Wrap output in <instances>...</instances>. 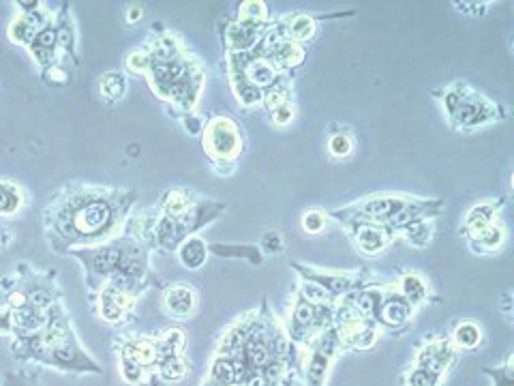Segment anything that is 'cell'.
Wrapping results in <instances>:
<instances>
[{"label":"cell","instance_id":"1","mask_svg":"<svg viewBox=\"0 0 514 386\" xmlns=\"http://www.w3.org/2000/svg\"><path fill=\"white\" fill-rule=\"evenodd\" d=\"M135 202V189L67 183L52 193L41 213L45 241L58 256L110 243L123 236Z\"/></svg>","mask_w":514,"mask_h":386},{"label":"cell","instance_id":"2","mask_svg":"<svg viewBox=\"0 0 514 386\" xmlns=\"http://www.w3.org/2000/svg\"><path fill=\"white\" fill-rule=\"evenodd\" d=\"M213 352L234 365L238 386H294L302 376V350L268 299L225 326Z\"/></svg>","mask_w":514,"mask_h":386},{"label":"cell","instance_id":"3","mask_svg":"<svg viewBox=\"0 0 514 386\" xmlns=\"http://www.w3.org/2000/svg\"><path fill=\"white\" fill-rule=\"evenodd\" d=\"M125 69L133 76H142L150 93L178 121L198 112L208 82L206 65L183 37L161 22L153 24L150 35L127 54Z\"/></svg>","mask_w":514,"mask_h":386},{"label":"cell","instance_id":"4","mask_svg":"<svg viewBox=\"0 0 514 386\" xmlns=\"http://www.w3.org/2000/svg\"><path fill=\"white\" fill-rule=\"evenodd\" d=\"M11 359L20 365H39L75 376H101V365L88 354L71 322L65 301L50 309L48 324L35 335L9 339Z\"/></svg>","mask_w":514,"mask_h":386},{"label":"cell","instance_id":"5","mask_svg":"<svg viewBox=\"0 0 514 386\" xmlns=\"http://www.w3.org/2000/svg\"><path fill=\"white\" fill-rule=\"evenodd\" d=\"M187 331L170 326L157 333L116 335L118 374L127 386H161L159 371L172 356L185 354Z\"/></svg>","mask_w":514,"mask_h":386},{"label":"cell","instance_id":"6","mask_svg":"<svg viewBox=\"0 0 514 386\" xmlns=\"http://www.w3.org/2000/svg\"><path fill=\"white\" fill-rule=\"evenodd\" d=\"M435 97L442 101L448 123L457 131H474L508 118V110L504 106H497L461 80L448 84L442 91H435Z\"/></svg>","mask_w":514,"mask_h":386},{"label":"cell","instance_id":"7","mask_svg":"<svg viewBox=\"0 0 514 386\" xmlns=\"http://www.w3.org/2000/svg\"><path fill=\"white\" fill-rule=\"evenodd\" d=\"M200 138L210 168L219 176H232L245 153V133L240 123L228 114H213L206 118Z\"/></svg>","mask_w":514,"mask_h":386},{"label":"cell","instance_id":"8","mask_svg":"<svg viewBox=\"0 0 514 386\" xmlns=\"http://www.w3.org/2000/svg\"><path fill=\"white\" fill-rule=\"evenodd\" d=\"M337 303L317 305L305 299L298 290L294 294V307L290 311V320H287L285 333L292 339L300 350H305L313 339L320 337L328 326H332V318H335Z\"/></svg>","mask_w":514,"mask_h":386},{"label":"cell","instance_id":"9","mask_svg":"<svg viewBox=\"0 0 514 386\" xmlns=\"http://www.w3.org/2000/svg\"><path fill=\"white\" fill-rule=\"evenodd\" d=\"M414 196H405V193H377V196H367L358 202L343 206V209L330 211V219H360L369 221V224L386 226L388 221L395 217L403 206L410 202Z\"/></svg>","mask_w":514,"mask_h":386},{"label":"cell","instance_id":"10","mask_svg":"<svg viewBox=\"0 0 514 386\" xmlns=\"http://www.w3.org/2000/svg\"><path fill=\"white\" fill-rule=\"evenodd\" d=\"M257 50H260V56L272 69L287 78H292L294 71L305 65L309 54L307 46H300V43L279 35L275 28V20L268 26L262 41L257 43Z\"/></svg>","mask_w":514,"mask_h":386},{"label":"cell","instance_id":"11","mask_svg":"<svg viewBox=\"0 0 514 386\" xmlns=\"http://www.w3.org/2000/svg\"><path fill=\"white\" fill-rule=\"evenodd\" d=\"M292 266L302 281H311V284H317L322 290H326L335 301L343 299V296H347L350 292L380 284V279L371 273V269H362L356 273H326V271H317V269H313V266L296 262V260H292Z\"/></svg>","mask_w":514,"mask_h":386},{"label":"cell","instance_id":"12","mask_svg":"<svg viewBox=\"0 0 514 386\" xmlns=\"http://www.w3.org/2000/svg\"><path fill=\"white\" fill-rule=\"evenodd\" d=\"M305 350L307 356L302 361V380H305L307 386H326L332 363L343 352L335 326H328Z\"/></svg>","mask_w":514,"mask_h":386},{"label":"cell","instance_id":"13","mask_svg":"<svg viewBox=\"0 0 514 386\" xmlns=\"http://www.w3.org/2000/svg\"><path fill=\"white\" fill-rule=\"evenodd\" d=\"M416 311L418 309L405 299L395 284H384L382 301L375 314V324L382 335L401 337L410 331Z\"/></svg>","mask_w":514,"mask_h":386},{"label":"cell","instance_id":"14","mask_svg":"<svg viewBox=\"0 0 514 386\" xmlns=\"http://www.w3.org/2000/svg\"><path fill=\"white\" fill-rule=\"evenodd\" d=\"M90 309L93 314L110 326H116V329H125L133 320H135V307H138V301L133 296L120 292L112 286H103L99 288L97 294L88 296Z\"/></svg>","mask_w":514,"mask_h":386},{"label":"cell","instance_id":"15","mask_svg":"<svg viewBox=\"0 0 514 386\" xmlns=\"http://www.w3.org/2000/svg\"><path fill=\"white\" fill-rule=\"evenodd\" d=\"M459 350L452 344L448 335H440V337H431L427 341H422L416 350L414 356V365L429 369L433 374L448 378V374L455 369L457 361H459Z\"/></svg>","mask_w":514,"mask_h":386},{"label":"cell","instance_id":"16","mask_svg":"<svg viewBox=\"0 0 514 386\" xmlns=\"http://www.w3.org/2000/svg\"><path fill=\"white\" fill-rule=\"evenodd\" d=\"M268 24H251L240 20L236 16H230L221 20V43L225 54H243V52H251L257 43L262 41L264 33L268 31Z\"/></svg>","mask_w":514,"mask_h":386},{"label":"cell","instance_id":"17","mask_svg":"<svg viewBox=\"0 0 514 386\" xmlns=\"http://www.w3.org/2000/svg\"><path fill=\"white\" fill-rule=\"evenodd\" d=\"M339 224L350 234L360 254L367 258L382 256L392 241H395V236L380 224H369V221L360 219H339Z\"/></svg>","mask_w":514,"mask_h":386},{"label":"cell","instance_id":"18","mask_svg":"<svg viewBox=\"0 0 514 386\" xmlns=\"http://www.w3.org/2000/svg\"><path fill=\"white\" fill-rule=\"evenodd\" d=\"M56 9H52L50 3H41L39 9L30 11V13H15V18L9 22L7 26V41L11 46H18V48H28L30 41L37 37V33L45 24H50L54 18Z\"/></svg>","mask_w":514,"mask_h":386},{"label":"cell","instance_id":"19","mask_svg":"<svg viewBox=\"0 0 514 386\" xmlns=\"http://www.w3.org/2000/svg\"><path fill=\"white\" fill-rule=\"evenodd\" d=\"M163 311L174 320H191L200 309V294L187 281L163 286Z\"/></svg>","mask_w":514,"mask_h":386},{"label":"cell","instance_id":"20","mask_svg":"<svg viewBox=\"0 0 514 386\" xmlns=\"http://www.w3.org/2000/svg\"><path fill=\"white\" fill-rule=\"evenodd\" d=\"M56 28H58V50L63 63L71 67H80L82 54H80L78 22H75L73 11L67 3H63L56 9Z\"/></svg>","mask_w":514,"mask_h":386},{"label":"cell","instance_id":"21","mask_svg":"<svg viewBox=\"0 0 514 386\" xmlns=\"http://www.w3.org/2000/svg\"><path fill=\"white\" fill-rule=\"evenodd\" d=\"M442 211H444V200H437V198H412L395 217L388 221L384 228L397 239V234L403 228L414 224V221L435 219V217H440Z\"/></svg>","mask_w":514,"mask_h":386},{"label":"cell","instance_id":"22","mask_svg":"<svg viewBox=\"0 0 514 386\" xmlns=\"http://www.w3.org/2000/svg\"><path fill=\"white\" fill-rule=\"evenodd\" d=\"M26 52L33 58L35 65L39 67V71L48 69L52 65H65L63 58H60V50H58V28H56V13L50 24H45L41 31L37 33V37L30 41V46L26 48ZM69 67V65H67Z\"/></svg>","mask_w":514,"mask_h":386},{"label":"cell","instance_id":"23","mask_svg":"<svg viewBox=\"0 0 514 386\" xmlns=\"http://www.w3.org/2000/svg\"><path fill=\"white\" fill-rule=\"evenodd\" d=\"M320 20H324V18H320ZM320 20L309 16V13H290V16H283V18L275 20V28L279 35L309 48V41L315 37L317 22Z\"/></svg>","mask_w":514,"mask_h":386},{"label":"cell","instance_id":"24","mask_svg":"<svg viewBox=\"0 0 514 386\" xmlns=\"http://www.w3.org/2000/svg\"><path fill=\"white\" fill-rule=\"evenodd\" d=\"M28 204L26 189L9 176H0V219L20 217Z\"/></svg>","mask_w":514,"mask_h":386},{"label":"cell","instance_id":"25","mask_svg":"<svg viewBox=\"0 0 514 386\" xmlns=\"http://www.w3.org/2000/svg\"><path fill=\"white\" fill-rule=\"evenodd\" d=\"M395 286L416 309L431 303L435 299L429 281L422 277L420 273H414V271H403Z\"/></svg>","mask_w":514,"mask_h":386},{"label":"cell","instance_id":"26","mask_svg":"<svg viewBox=\"0 0 514 386\" xmlns=\"http://www.w3.org/2000/svg\"><path fill=\"white\" fill-rule=\"evenodd\" d=\"M465 241L474 254H495V251H500L506 243V228L500 224V219H497L495 224L474 234H467Z\"/></svg>","mask_w":514,"mask_h":386},{"label":"cell","instance_id":"27","mask_svg":"<svg viewBox=\"0 0 514 386\" xmlns=\"http://www.w3.org/2000/svg\"><path fill=\"white\" fill-rule=\"evenodd\" d=\"M504 204H506V200H500V202H482V204H476L474 209L467 211V215H465V219H463V226H461L463 236L474 234V232H478V230H482V228H487V226L495 224L497 215H500Z\"/></svg>","mask_w":514,"mask_h":386},{"label":"cell","instance_id":"28","mask_svg":"<svg viewBox=\"0 0 514 386\" xmlns=\"http://www.w3.org/2000/svg\"><path fill=\"white\" fill-rule=\"evenodd\" d=\"M210 256L208 243L202 239L200 234H193L189 239L176 249L178 262L185 266L187 271H200Z\"/></svg>","mask_w":514,"mask_h":386},{"label":"cell","instance_id":"29","mask_svg":"<svg viewBox=\"0 0 514 386\" xmlns=\"http://www.w3.org/2000/svg\"><path fill=\"white\" fill-rule=\"evenodd\" d=\"M97 86H99V95H101L103 103H108V106H116V103L125 99V95L129 91V78L123 71H105V73H101Z\"/></svg>","mask_w":514,"mask_h":386},{"label":"cell","instance_id":"30","mask_svg":"<svg viewBox=\"0 0 514 386\" xmlns=\"http://www.w3.org/2000/svg\"><path fill=\"white\" fill-rule=\"evenodd\" d=\"M448 337L459 352H474L476 348L482 346V341H485V331H482L480 324L472 320H463L455 326V329H452Z\"/></svg>","mask_w":514,"mask_h":386},{"label":"cell","instance_id":"31","mask_svg":"<svg viewBox=\"0 0 514 386\" xmlns=\"http://www.w3.org/2000/svg\"><path fill=\"white\" fill-rule=\"evenodd\" d=\"M210 254H217L223 258H245L251 266H262V251L260 245H221L213 243L208 245Z\"/></svg>","mask_w":514,"mask_h":386},{"label":"cell","instance_id":"32","mask_svg":"<svg viewBox=\"0 0 514 386\" xmlns=\"http://www.w3.org/2000/svg\"><path fill=\"white\" fill-rule=\"evenodd\" d=\"M399 234L414 249H425L433 241L435 224H433V219H420V221H414V224H410L407 228H403Z\"/></svg>","mask_w":514,"mask_h":386},{"label":"cell","instance_id":"33","mask_svg":"<svg viewBox=\"0 0 514 386\" xmlns=\"http://www.w3.org/2000/svg\"><path fill=\"white\" fill-rule=\"evenodd\" d=\"M236 18L251 22V24H268L272 22L268 5L262 0H245V3L238 5V11L234 13Z\"/></svg>","mask_w":514,"mask_h":386},{"label":"cell","instance_id":"34","mask_svg":"<svg viewBox=\"0 0 514 386\" xmlns=\"http://www.w3.org/2000/svg\"><path fill=\"white\" fill-rule=\"evenodd\" d=\"M446 378L433 374L429 369H422V367H407L405 374L401 376V382L405 386H442Z\"/></svg>","mask_w":514,"mask_h":386},{"label":"cell","instance_id":"35","mask_svg":"<svg viewBox=\"0 0 514 386\" xmlns=\"http://www.w3.org/2000/svg\"><path fill=\"white\" fill-rule=\"evenodd\" d=\"M3 386H41V367H24L7 371L3 378Z\"/></svg>","mask_w":514,"mask_h":386},{"label":"cell","instance_id":"36","mask_svg":"<svg viewBox=\"0 0 514 386\" xmlns=\"http://www.w3.org/2000/svg\"><path fill=\"white\" fill-rule=\"evenodd\" d=\"M328 151L335 159H343L354 151V138L345 127L341 131H330L328 136Z\"/></svg>","mask_w":514,"mask_h":386},{"label":"cell","instance_id":"37","mask_svg":"<svg viewBox=\"0 0 514 386\" xmlns=\"http://www.w3.org/2000/svg\"><path fill=\"white\" fill-rule=\"evenodd\" d=\"M43 82L48 86H54V88H63V86H69L71 84V71L67 65H52L48 69L39 71Z\"/></svg>","mask_w":514,"mask_h":386},{"label":"cell","instance_id":"38","mask_svg":"<svg viewBox=\"0 0 514 386\" xmlns=\"http://www.w3.org/2000/svg\"><path fill=\"white\" fill-rule=\"evenodd\" d=\"M482 371L493 380L495 386H514V369H512V354L502 367H482Z\"/></svg>","mask_w":514,"mask_h":386},{"label":"cell","instance_id":"39","mask_svg":"<svg viewBox=\"0 0 514 386\" xmlns=\"http://www.w3.org/2000/svg\"><path fill=\"white\" fill-rule=\"evenodd\" d=\"M326 224H328V213L317 211V209L307 211L300 219V226L307 234H322Z\"/></svg>","mask_w":514,"mask_h":386},{"label":"cell","instance_id":"40","mask_svg":"<svg viewBox=\"0 0 514 386\" xmlns=\"http://www.w3.org/2000/svg\"><path fill=\"white\" fill-rule=\"evenodd\" d=\"M283 249H285L283 236L277 230H270V232H266L262 236V241H260V251H262V254L279 256V254H283Z\"/></svg>","mask_w":514,"mask_h":386},{"label":"cell","instance_id":"41","mask_svg":"<svg viewBox=\"0 0 514 386\" xmlns=\"http://www.w3.org/2000/svg\"><path fill=\"white\" fill-rule=\"evenodd\" d=\"M268 116H270L272 125H277V127H285V125H290V123L294 121V103H292V101L281 103V106H279V108H275V110H272Z\"/></svg>","mask_w":514,"mask_h":386},{"label":"cell","instance_id":"42","mask_svg":"<svg viewBox=\"0 0 514 386\" xmlns=\"http://www.w3.org/2000/svg\"><path fill=\"white\" fill-rule=\"evenodd\" d=\"M180 123H183V127H185V131L189 133V136H195V138H200L202 136V131H204V118L195 112V114H189V116H185V118H180Z\"/></svg>","mask_w":514,"mask_h":386},{"label":"cell","instance_id":"43","mask_svg":"<svg viewBox=\"0 0 514 386\" xmlns=\"http://www.w3.org/2000/svg\"><path fill=\"white\" fill-rule=\"evenodd\" d=\"M489 5L491 3H452V7H457V11L470 13V16H485Z\"/></svg>","mask_w":514,"mask_h":386},{"label":"cell","instance_id":"44","mask_svg":"<svg viewBox=\"0 0 514 386\" xmlns=\"http://www.w3.org/2000/svg\"><path fill=\"white\" fill-rule=\"evenodd\" d=\"M11 243H13V232L7 226L0 224V251H7Z\"/></svg>","mask_w":514,"mask_h":386},{"label":"cell","instance_id":"45","mask_svg":"<svg viewBox=\"0 0 514 386\" xmlns=\"http://www.w3.org/2000/svg\"><path fill=\"white\" fill-rule=\"evenodd\" d=\"M142 16H144L142 5H131V7H129V11H127V24L140 22V20H142Z\"/></svg>","mask_w":514,"mask_h":386}]
</instances>
